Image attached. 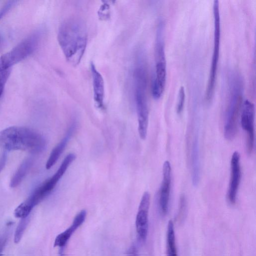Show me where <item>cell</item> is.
<instances>
[{
  "label": "cell",
  "mask_w": 256,
  "mask_h": 256,
  "mask_svg": "<svg viewBox=\"0 0 256 256\" xmlns=\"http://www.w3.org/2000/svg\"><path fill=\"white\" fill-rule=\"evenodd\" d=\"M87 40L86 26L82 20L72 18L60 24L58 40L66 59L72 65L76 66L80 62L86 49Z\"/></svg>",
  "instance_id": "6da1fadb"
},
{
  "label": "cell",
  "mask_w": 256,
  "mask_h": 256,
  "mask_svg": "<svg viewBox=\"0 0 256 256\" xmlns=\"http://www.w3.org/2000/svg\"><path fill=\"white\" fill-rule=\"evenodd\" d=\"M44 137L36 132L24 126H10L0 132V148L6 150L42 152L46 147Z\"/></svg>",
  "instance_id": "7a4b0ae2"
},
{
  "label": "cell",
  "mask_w": 256,
  "mask_h": 256,
  "mask_svg": "<svg viewBox=\"0 0 256 256\" xmlns=\"http://www.w3.org/2000/svg\"><path fill=\"white\" fill-rule=\"evenodd\" d=\"M134 94L138 119V131L140 138L146 137L148 110L147 100V74L143 64H139L134 72Z\"/></svg>",
  "instance_id": "3957f363"
},
{
  "label": "cell",
  "mask_w": 256,
  "mask_h": 256,
  "mask_svg": "<svg viewBox=\"0 0 256 256\" xmlns=\"http://www.w3.org/2000/svg\"><path fill=\"white\" fill-rule=\"evenodd\" d=\"M242 82L239 76H232L230 80V98L227 106L224 124V136L228 140L235 137L242 102Z\"/></svg>",
  "instance_id": "277c9868"
},
{
  "label": "cell",
  "mask_w": 256,
  "mask_h": 256,
  "mask_svg": "<svg viewBox=\"0 0 256 256\" xmlns=\"http://www.w3.org/2000/svg\"><path fill=\"white\" fill-rule=\"evenodd\" d=\"M155 77L152 86V93L154 99L162 95L166 83V64L164 41V24L158 25L155 44Z\"/></svg>",
  "instance_id": "5b68a950"
},
{
  "label": "cell",
  "mask_w": 256,
  "mask_h": 256,
  "mask_svg": "<svg viewBox=\"0 0 256 256\" xmlns=\"http://www.w3.org/2000/svg\"><path fill=\"white\" fill-rule=\"evenodd\" d=\"M213 14L214 20V50L209 78L205 92V100L207 103L210 102L214 96L220 55V20L219 2L218 0L214 1Z\"/></svg>",
  "instance_id": "8992f818"
},
{
  "label": "cell",
  "mask_w": 256,
  "mask_h": 256,
  "mask_svg": "<svg viewBox=\"0 0 256 256\" xmlns=\"http://www.w3.org/2000/svg\"><path fill=\"white\" fill-rule=\"evenodd\" d=\"M40 32L36 31L18 44L10 52L0 57V71L11 68L15 64L24 60L37 48Z\"/></svg>",
  "instance_id": "52a82bcc"
},
{
  "label": "cell",
  "mask_w": 256,
  "mask_h": 256,
  "mask_svg": "<svg viewBox=\"0 0 256 256\" xmlns=\"http://www.w3.org/2000/svg\"><path fill=\"white\" fill-rule=\"evenodd\" d=\"M72 162V158L66 156L56 173L38 186L27 198L26 202L34 208L42 201L52 192Z\"/></svg>",
  "instance_id": "ba28073f"
},
{
  "label": "cell",
  "mask_w": 256,
  "mask_h": 256,
  "mask_svg": "<svg viewBox=\"0 0 256 256\" xmlns=\"http://www.w3.org/2000/svg\"><path fill=\"white\" fill-rule=\"evenodd\" d=\"M242 108L240 123L242 128L246 133L247 153L250 154L254 143V105L248 100H246Z\"/></svg>",
  "instance_id": "9c48e42d"
},
{
  "label": "cell",
  "mask_w": 256,
  "mask_h": 256,
  "mask_svg": "<svg viewBox=\"0 0 256 256\" xmlns=\"http://www.w3.org/2000/svg\"><path fill=\"white\" fill-rule=\"evenodd\" d=\"M241 179V169L240 154L235 151L230 160V176L227 197L231 204L236 202Z\"/></svg>",
  "instance_id": "30bf717a"
},
{
  "label": "cell",
  "mask_w": 256,
  "mask_h": 256,
  "mask_svg": "<svg viewBox=\"0 0 256 256\" xmlns=\"http://www.w3.org/2000/svg\"><path fill=\"white\" fill-rule=\"evenodd\" d=\"M150 205V194L146 192L141 198L136 219V232L142 240H146L148 234Z\"/></svg>",
  "instance_id": "8fae6325"
},
{
  "label": "cell",
  "mask_w": 256,
  "mask_h": 256,
  "mask_svg": "<svg viewBox=\"0 0 256 256\" xmlns=\"http://www.w3.org/2000/svg\"><path fill=\"white\" fill-rule=\"evenodd\" d=\"M171 166L166 160L162 166V178L159 192V206L161 212L165 215L168 210L171 187Z\"/></svg>",
  "instance_id": "7c38bea8"
},
{
  "label": "cell",
  "mask_w": 256,
  "mask_h": 256,
  "mask_svg": "<svg viewBox=\"0 0 256 256\" xmlns=\"http://www.w3.org/2000/svg\"><path fill=\"white\" fill-rule=\"evenodd\" d=\"M92 76L94 100L96 106L102 108L104 106V84L103 78L97 70L94 63L90 64Z\"/></svg>",
  "instance_id": "4fadbf2b"
},
{
  "label": "cell",
  "mask_w": 256,
  "mask_h": 256,
  "mask_svg": "<svg viewBox=\"0 0 256 256\" xmlns=\"http://www.w3.org/2000/svg\"><path fill=\"white\" fill-rule=\"evenodd\" d=\"M86 216V210H82L74 217L72 225L66 230L58 234L54 242V246L63 248L70 238L73 233L84 222Z\"/></svg>",
  "instance_id": "5bb4252c"
},
{
  "label": "cell",
  "mask_w": 256,
  "mask_h": 256,
  "mask_svg": "<svg viewBox=\"0 0 256 256\" xmlns=\"http://www.w3.org/2000/svg\"><path fill=\"white\" fill-rule=\"evenodd\" d=\"M191 162L192 182L194 186H196L199 183L200 175L199 142L197 134L195 135L192 144Z\"/></svg>",
  "instance_id": "9a60e30c"
},
{
  "label": "cell",
  "mask_w": 256,
  "mask_h": 256,
  "mask_svg": "<svg viewBox=\"0 0 256 256\" xmlns=\"http://www.w3.org/2000/svg\"><path fill=\"white\" fill-rule=\"evenodd\" d=\"M74 127V124L71 126L65 136L52 150L46 164V168L47 170L50 168L56 162L66 147L68 141L72 135Z\"/></svg>",
  "instance_id": "2e32d148"
},
{
  "label": "cell",
  "mask_w": 256,
  "mask_h": 256,
  "mask_svg": "<svg viewBox=\"0 0 256 256\" xmlns=\"http://www.w3.org/2000/svg\"><path fill=\"white\" fill-rule=\"evenodd\" d=\"M32 162V158H29L22 162L10 180V187L16 188L21 183L30 168Z\"/></svg>",
  "instance_id": "e0dca14e"
},
{
  "label": "cell",
  "mask_w": 256,
  "mask_h": 256,
  "mask_svg": "<svg viewBox=\"0 0 256 256\" xmlns=\"http://www.w3.org/2000/svg\"><path fill=\"white\" fill-rule=\"evenodd\" d=\"M166 256H178L176 244L174 226L171 220L168 222L167 228Z\"/></svg>",
  "instance_id": "ac0fdd59"
},
{
  "label": "cell",
  "mask_w": 256,
  "mask_h": 256,
  "mask_svg": "<svg viewBox=\"0 0 256 256\" xmlns=\"http://www.w3.org/2000/svg\"><path fill=\"white\" fill-rule=\"evenodd\" d=\"M28 222L29 218L28 216L26 218H21L14 234V240L15 244H18L20 242L28 224Z\"/></svg>",
  "instance_id": "d6986e66"
},
{
  "label": "cell",
  "mask_w": 256,
  "mask_h": 256,
  "mask_svg": "<svg viewBox=\"0 0 256 256\" xmlns=\"http://www.w3.org/2000/svg\"><path fill=\"white\" fill-rule=\"evenodd\" d=\"M186 98L185 90L184 86H180L178 92L176 112L180 114L183 111Z\"/></svg>",
  "instance_id": "ffe728a7"
},
{
  "label": "cell",
  "mask_w": 256,
  "mask_h": 256,
  "mask_svg": "<svg viewBox=\"0 0 256 256\" xmlns=\"http://www.w3.org/2000/svg\"><path fill=\"white\" fill-rule=\"evenodd\" d=\"M11 68L0 71V98L2 96L5 84L10 74Z\"/></svg>",
  "instance_id": "44dd1931"
},
{
  "label": "cell",
  "mask_w": 256,
  "mask_h": 256,
  "mask_svg": "<svg viewBox=\"0 0 256 256\" xmlns=\"http://www.w3.org/2000/svg\"><path fill=\"white\" fill-rule=\"evenodd\" d=\"M16 2L17 1L16 0H9L4 4L0 9V20L7 14Z\"/></svg>",
  "instance_id": "7402d4cb"
},
{
  "label": "cell",
  "mask_w": 256,
  "mask_h": 256,
  "mask_svg": "<svg viewBox=\"0 0 256 256\" xmlns=\"http://www.w3.org/2000/svg\"><path fill=\"white\" fill-rule=\"evenodd\" d=\"M6 161V154L4 153L0 156V172L4 168Z\"/></svg>",
  "instance_id": "603a6c76"
},
{
  "label": "cell",
  "mask_w": 256,
  "mask_h": 256,
  "mask_svg": "<svg viewBox=\"0 0 256 256\" xmlns=\"http://www.w3.org/2000/svg\"><path fill=\"white\" fill-rule=\"evenodd\" d=\"M127 256H138L136 248L132 247L130 249Z\"/></svg>",
  "instance_id": "cb8c5ba5"
},
{
  "label": "cell",
  "mask_w": 256,
  "mask_h": 256,
  "mask_svg": "<svg viewBox=\"0 0 256 256\" xmlns=\"http://www.w3.org/2000/svg\"><path fill=\"white\" fill-rule=\"evenodd\" d=\"M4 244V242L3 240L0 241V256H2V250Z\"/></svg>",
  "instance_id": "d4e9b609"
},
{
  "label": "cell",
  "mask_w": 256,
  "mask_h": 256,
  "mask_svg": "<svg viewBox=\"0 0 256 256\" xmlns=\"http://www.w3.org/2000/svg\"><path fill=\"white\" fill-rule=\"evenodd\" d=\"M60 256H64L62 252H61Z\"/></svg>",
  "instance_id": "484cf974"
}]
</instances>
